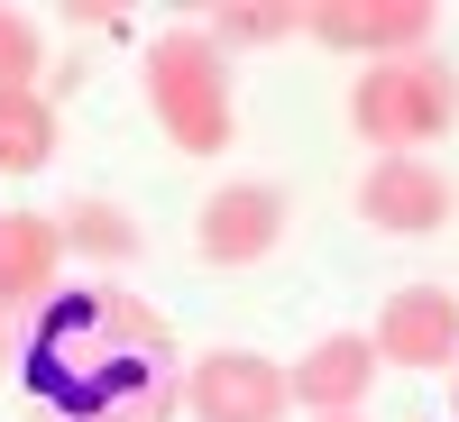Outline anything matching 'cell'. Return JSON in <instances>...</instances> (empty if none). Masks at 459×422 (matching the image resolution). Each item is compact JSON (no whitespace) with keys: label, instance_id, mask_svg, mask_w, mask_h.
Instances as JSON below:
<instances>
[{"label":"cell","instance_id":"1","mask_svg":"<svg viewBox=\"0 0 459 422\" xmlns=\"http://www.w3.org/2000/svg\"><path fill=\"white\" fill-rule=\"evenodd\" d=\"M10 376L28 422H175L184 358L157 303L129 285H56L10 331Z\"/></svg>","mask_w":459,"mask_h":422},{"label":"cell","instance_id":"2","mask_svg":"<svg viewBox=\"0 0 459 422\" xmlns=\"http://www.w3.org/2000/svg\"><path fill=\"white\" fill-rule=\"evenodd\" d=\"M147 110L166 120V138L184 157H221L239 138V120H230V56L203 28H175L147 47Z\"/></svg>","mask_w":459,"mask_h":422},{"label":"cell","instance_id":"3","mask_svg":"<svg viewBox=\"0 0 459 422\" xmlns=\"http://www.w3.org/2000/svg\"><path fill=\"white\" fill-rule=\"evenodd\" d=\"M459 120V73L441 56H395V65H368L350 83V129L386 157H413V147L450 138Z\"/></svg>","mask_w":459,"mask_h":422},{"label":"cell","instance_id":"4","mask_svg":"<svg viewBox=\"0 0 459 422\" xmlns=\"http://www.w3.org/2000/svg\"><path fill=\"white\" fill-rule=\"evenodd\" d=\"M184 413L194 422H285V367L257 349H212L203 367H184Z\"/></svg>","mask_w":459,"mask_h":422},{"label":"cell","instance_id":"5","mask_svg":"<svg viewBox=\"0 0 459 422\" xmlns=\"http://www.w3.org/2000/svg\"><path fill=\"white\" fill-rule=\"evenodd\" d=\"M303 28H313L322 47H340V56L395 65V56H413L432 37V0H313Z\"/></svg>","mask_w":459,"mask_h":422},{"label":"cell","instance_id":"6","mask_svg":"<svg viewBox=\"0 0 459 422\" xmlns=\"http://www.w3.org/2000/svg\"><path fill=\"white\" fill-rule=\"evenodd\" d=\"M276 239H285V194L276 184H221L203 202V220H194L203 266H257V257H276Z\"/></svg>","mask_w":459,"mask_h":422},{"label":"cell","instance_id":"7","mask_svg":"<svg viewBox=\"0 0 459 422\" xmlns=\"http://www.w3.org/2000/svg\"><path fill=\"white\" fill-rule=\"evenodd\" d=\"M368 349H377V367H441V358H459V294L450 285H404L386 313H377Z\"/></svg>","mask_w":459,"mask_h":422},{"label":"cell","instance_id":"8","mask_svg":"<svg viewBox=\"0 0 459 422\" xmlns=\"http://www.w3.org/2000/svg\"><path fill=\"white\" fill-rule=\"evenodd\" d=\"M359 220L386 229V239H423V229L450 220V184L423 166V157H377L359 175Z\"/></svg>","mask_w":459,"mask_h":422},{"label":"cell","instance_id":"9","mask_svg":"<svg viewBox=\"0 0 459 422\" xmlns=\"http://www.w3.org/2000/svg\"><path fill=\"white\" fill-rule=\"evenodd\" d=\"M65 285V239L37 211H0V331H19Z\"/></svg>","mask_w":459,"mask_h":422},{"label":"cell","instance_id":"10","mask_svg":"<svg viewBox=\"0 0 459 422\" xmlns=\"http://www.w3.org/2000/svg\"><path fill=\"white\" fill-rule=\"evenodd\" d=\"M368 386H377V349H368V331H331V340H313V349L285 367V395H294L303 413H359Z\"/></svg>","mask_w":459,"mask_h":422},{"label":"cell","instance_id":"11","mask_svg":"<svg viewBox=\"0 0 459 422\" xmlns=\"http://www.w3.org/2000/svg\"><path fill=\"white\" fill-rule=\"evenodd\" d=\"M56 157V101L47 92H0V175H37Z\"/></svg>","mask_w":459,"mask_h":422},{"label":"cell","instance_id":"12","mask_svg":"<svg viewBox=\"0 0 459 422\" xmlns=\"http://www.w3.org/2000/svg\"><path fill=\"white\" fill-rule=\"evenodd\" d=\"M56 239H65L74 257H92V266H129V257H138V220L110 211V202H74V211L56 220Z\"/></svg>","mask_w":459,"mask_h":422},{"label":"cell","instance_id":"13","mask_svg":"<svg viewBox=\"0 0 459 422\" xmlns=\"http://www.w3.org/2000/svg\"><path fill=\"white\" fill-rule=\"evenodd\" d=\"M203 37H212L221 56L230 47H276V37H294V10H285V0H239V10H221Z\"/></svg>","mask_w":459,"mask_h":422},{"label":"cell","instance_id":"14","mask_svg":"<svg viewBox=\"0 0 459 422\" xmlns=\"http://www.w3.org/2000/svg\"><path fill=\"white\" fill-rule=\"evenodd\" d=\"M37 73H47V47H37V28L19 10H0V92H37Z\"/></svg>","mask_w":459,"mask_h":422},{"label":"cell","instance_id":"15","mask_svg":"<svg viewBox=\"0 0 459 422\" xmlns=\"http://www.w3.org/2000/svg\"><path fill=\"white\" fill-rule=\"evenodd\" d=\"M74 28H92V37H120L129 19H120V10H92V0H83V10H74Z\"/></svg>","mask_w":459,"mask_h":422},{"label":"cell","instance_id":"16","mask_svg":"<svg viewBox=\"0 0 459 422\" xmlns=\"http://www.w3.org/2000/svg\"><path fill=\"white\" fill-rule=\"evenodd\" d=\"M322 422H359V413H322Z\"/></svg>","mask_w":459,"mask_h":422},{"label":"cell","instance_id":"17","mask_svg":"<svg viewBox=\"0 0 459 422\" xmlns=\"http://www.w3.org/2000/svg\"><path fill=\"white\" fill-rule=\"evenodd\" d=\"M0 349H10V340H0Z\"/></svg>","mask_w":459,"mask_h":422},{"label":"cell","instance_id":"18","mask_svg":"<svg viewBox=\"0 0 459 422\" xmlns=\"http://www.w3.org/2000/svg\"><path fill=\"white\" fill-rule=\"evenodd\" d=\"M450 413H459V404H450Z\"/></svg>","mask_w":459,"mask_h":422}]
</instances>
